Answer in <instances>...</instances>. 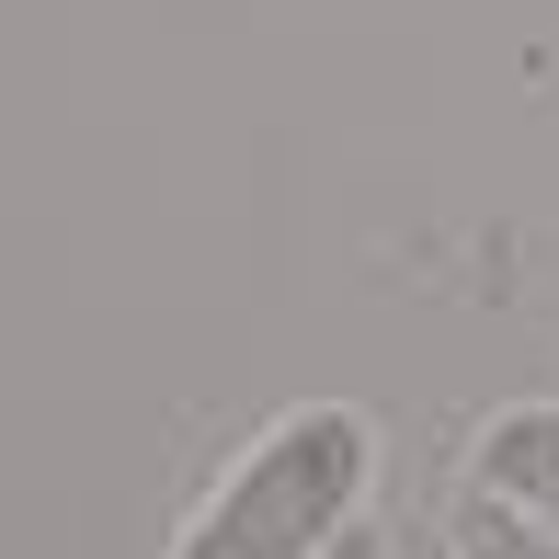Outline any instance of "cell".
Listing matches in <instances>:
<instances>
[{
	"label": "cell",
	"mask_w": 559,
	"mask_h": 559,
	"mask_svg": "<svg viewBox=\"0 0 559 559\" xmlns=\"http://www.w3.org/2000/svg\"><path fill=\"white\" fill-rule=\"evenodd\" d=\"M366 468H377L366 412L309 400V412H286L240 468L217 479V502L194 514V537L171 559H332L343 525H354V502H366Z\"/></svg>",
	"instance_id": "1"
},
{
	"label": "cell",
	"mask_w": 559,
	"mask_h": 559,
	"mask_svg": "<svg viewBox=\"0 0 559 559\" xmlns=\"http://www.w3.org/2000/svg\"><path fill=\"white\" fill-rule=\"evenodd\" d=\"M479 479L559 525V412H502L491 435H479Z\"/></svg>",
	"instance_id": "2"
},
{
	"label": "cell",
	"mask_w": 559,
	"mask_h": 559,
	"mask_svg": "<svg viewBox=\"0 0 559 559\" xmlns=\"http://www.w3.org/2000/svg\"><path fill=\"white\" fill-rule=\"evenodd\" d=\"M456 548H468V559H559V525L525 514V502H502L491 479H479V491L456 502Z\"/></svg>",
	"instance_id": "3"
}]
</instances>
